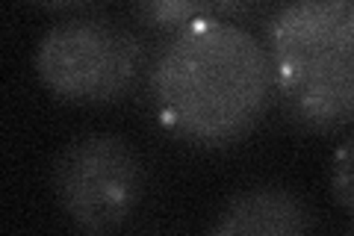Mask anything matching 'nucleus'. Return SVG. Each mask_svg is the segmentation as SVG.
<instances>
[{
	"label": "nucleus",
	"instance_id": "0eeeda50",
	"mask_svg": "<svg viewBox=\"0 0 354 236\" xmlns=\"http://www.w3.org/2000/svg\"><path fill=\"white\" fill-rule=\"evenodd\" d=\"M330 189L342 207L354 216V130L339 142L330 160Z\"/></svg>",
	"mask_w": 354,
	"mask_h": 236
},
{
	"label": "nucleus",
	"instance_id": "6e6552de",
	"mask_svg": "<svg viewBox=\"0 0 354 236\" xmlns=\"http://www.w3.org/2000/svg\"><path fill=\"white\" fill-rule=\"evenodd\" d=\"M86 236H101V233H86Z\"/></svg>",
	"mask_w": 354,
	"mask_h": 236
},
{
	"label": "nucleus",
	"instance_id": "7ed1b4c3",
	"mask_svg": "<svg viewBox=\"0 0 354 236\" xmlns=\"http://www.w3.org/2000/svg\"><path fill=\"white\" fill-rule=\"evenodd\" d=\"M145 48L136 33L104 15H71L39 39L36 74L41 86L71 104H109L139 80Z\"/></svg>",
	"mask_w": 354,
	"mask_h": 236
},
{
	"label": "nucleus",
	"instance_id": "f257e3e1",
	"mask_svg": "<svg viewBox=\"0 0 354 236\" xmlns=\"http://www.w3.org/2000/svg\"><path fill=\"white\" fill-rule=\"evenodd\" d=\"M274 95L272 56L251 30L201 18L177 30L151 69V104L174 139L221 148L266 116Z\"/></svg>",
	"mask_w": 354,
	"mask_h": 236
},
{
	"label": "nucleus",
	"instance_id": "39448f33",
	"mask_svg": "<svg viewBox=\"0 0 354 236\" xmlns=\"http://www.w3.org/2000/svg\"><path fill=\"white\" fill-rule=\"evenodd\" d=\"M209 236H310V210L292 189L257 183L221 207Z\"/></svg>",
	"mask_w": 354,
	"mask_h": 236
},
{
	"label": "nucleus",
	"instance_id": "f03ea898",
	"mask_svg": "<svg viewBox=\"0 0 354 236\" xmlns=\"http://www.w3.org/2000/svg\"><path fill=\"white\" fill-rule=\"evenodd\" d=\"M274 95L292 125L330 133L354 121V0H304L266 21Z\"/></svg>",
	"mask_w": 354,
	"mask_h": 236
},
{
	"label": "nucleus",
	"instance_id": "423d86ee",
	"mask_svg": "<svg viewBox=\"0 0 354 236\" xmlns=\"http://www.w3.org/2000/svg\"><path fill=\"white\" fill-rule=\"evenodd\" d=\"M260 6L242 3V0H230V3H209V0H153V3H136L133 15L145 21L148 27L160 30H183L192 21L201 18H234V15H248L257 12Z\"/></svg>",
	"mask_w": 354,
	"mask_h": 236
},
{
	"label": "nucleus",
	"instance_id": "20e7f679",
	"mask_svg": "<svg viewBox=\"0 0 354 236\" xmlns=\"http://www.w3.org/2000/svg\"><path fill=\"white\" fill-rule=\"evenodd\" d=\"M50 189L62 212L88 233L121 224L145 189V168L127 139L83 133L57 154Z\"/></svg>",
	"mask_w": 354,
	"mask_h": 236
}]
</instances>
